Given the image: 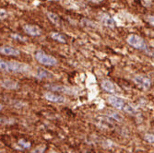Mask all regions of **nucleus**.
<instances>
[{
    "label": "nucleus",
    "mask_w": 154,
    "mask_h": 153,
    "mask_svg": "<svg viewBox=\"0 0 154 153\" xmlns=\"http://www.w3.org/2000/svg\"><path fill=\"white\" fill-rule=\"evenodd\" d=\"M45 98L51 102V103H64L66 102V99L64 96L61 95H57L53 92H46L45 93Z\"/></svg>",
    "instance_id": "7"
},
{
    "label": "nucleus",
    "mask_w": 154,
    "mask_h": 153,
    "mask_svg": "<svg viewBox=\"0 0 154 153\" xmlns=\"http://www.w3.org/2000/svg\"><path fill=\"white\" fill-rule=\"evenodd\" d=\"M11 38H13L14 40L16 41H22V43H25V41H27V38L22 36V35H20V34H17V33H14V34H11L10 35Z\"/></svg>",
    "instance_id": "17"
},
{
    "label": "nucleus",
    "mask_w": 154,
    "mask_h": 153,
    "mask_svg": "<svg viewBox=\"0 0 154 153\" xmlns=\"http://www.w3.org/2000/svg\"><path fill=\"white\" fill-rule=\"evenodd\" d=\"M19 145L21 146L23 148H29L31 147V143L24 140V139H20L19 140Z\"/></svg>",
    "instance_id": "19"
},
{
    "label": "nucleus",
    "mask_w": 154,
    "mask_h": 153,
    "mask_svg": "<svg viewBox=\"0 0 154 153\" xmlns=\"http://www.w3.org/2000/svg\"><path fill=\"white\" fill-rule=\"evenodd\" d=\"M107 102L112 106H114L115 108H116L118 110H123V108H124V106L125 104V102L124 101V99L120 98V97H117L116 95H110V96H108Z\"/></svg>",
    "instance_id": "6"
},
{
    "label": "nucleus",
    "mask_w": 154,
    "mask_h": 153,
    "mask_svg": "<svg viewBox=\"0 0 154 153\" xmlns=\"http://www.w3.org/2000/svg\"><path fill=\"white\" fill-rule=\"evenodd\" d=\"M49 90L54 91H58V92H65V93H70V89H68L64 86H47Z\"/></svg>",
    "instance_id": "16"
},
{
    "label": "nucleus",
    "mask_w": 154,
    "mask_h": 153,
    "mask_svg": "<svg viewBox=\"0 0 154 153\" xmlns=\"http://www.w3.org/2000/svg\"><path fill=\"white\" fill-rule=\"evenodd\" d=\"M0 53L5 55H9V57H19L20 54V50L14 47H11V46H7V45L0 46Z\"/></svg>",
    "instance_id": "9"
},
{
    "label": "nucleus",
    "mask_w": 154,
    "mask_h": 153,
    "mask_svg": "<svg viewBox=\"0 0 154 153\" xmlns=\"http://www.w3.org/2000/svg\"><path fill=\"white\" fill-rule=\"evenodd\" d=\"M149 20L150 25H153V16H149Z\"/></svg>",
    "instance_id": "23"
},
{
    "label": "nucleus",
    "mask_w": 154,
    "mask_h": 153,
    "mask_svg": "<svg viewBox=\"0 0 154 153\" xmlns=\"http://www.w3.org/2000/svg\"><path fill=\"white\" fill-rule=\"evenodd\" d=\"M36 77L40 79H48V78H52L54 77V75L51 72L45 70V69L38 68L37 73H36Z\"/></svg>",
    "instance_id": "12"
},
{
    "label": "nucleus",
    "mask_w": 154,
    "mask_h": 153,
    "mask_svg": "<svg viewBox=\"0 0 154 153\" xmlns=\"http://www.w3.org/2000/svg\"><path fill=\"white\" fill-rule=\"evenodd\" d=\"M2 109H3V105H2L1 103H0V111H1Z\"/></svg>",
    "instance_id": "24"
},
{
    "label": "nucleus",
    "mask_w": 154,
    "mask_h": 153,
    "mask_svg": "<svg viewBox=\"0 0 154 153\" xmlns=\"http://www.w3.org/2000/svg\"><path fill=\"white\" fill-rule=\"evenodd\" d=\"M133 81L135 82V84H137L138 87H140L144 90H148L150 88L151 86V81L149 78H148L145 76H141V75H138L134 77Z\"/></svg>",
    "instance_id": "4"
},
{
    "label": "nucleus",
    "mask_w": 154,
    "mask_h": 153,
    "mask_svg": "<svg viewBox=\"0 0 154 153\" xmlns=\"http://www.w3.org/2000/svg\"><path fill=\"white\" fill-rule=\"evenodd\" d=\"M30 70V66L18 61H5L0 58V71L10 73H26Z\"/></svg>",
    "instance_id": "1"
},
{
    "label": "nucleus",
    "mask_w": 154,
    "mask_h": 153,
    "mask_svg": "<svg viewBox=\"0 0 154 153\" xmlns=\"http://www.w3.org/2000/svg\"><path fill=\"white\" fill-rule=\"evenodd\" d=\"M50 37L54 40V41H59V43H62V44H66V37L60 33V32H52L50 33Z\"/></svg>",
    "instance_id": "13"
},
{
    "label": "nucleus",
    "mask_w": 154,
    "mask_h": 153,
    "mask_svg": "<svg viewBox=\"0 0 154 153\" xmlns=\"http://www.w3.org/2000/svg\"><path fill=\"white\" fill-rule=\"evenodd\" d=\"M93 2H99V1H102V0H92Z\"/></svg>",
    "instance_id": "25"
},
{
    "label": "nucleus",
    "mask_w": 154,
    "mask_h": 153,
    "mask_svg": "<svg viewBox=\"0 0 154 153\" xmlns=\"http://www.w3.org/2000/svg\"><path fill=\"white\" fill-rule=\"evenodd\" d=\"M14 123V120L13 119H10V118H7V117H0V124H11Z\"/></svg>",
    "instance_id": "18"
},
{
    "label": "nucleus",
    "mask_w": 154,
    "mask_h": 153,
    "mask_svg": "<svg viewBox=\"0 0 154 153\" xmlns=\"http://www.w3.org/2000/svg\"><path fill=\"white\" fill-rule=\"evenodd\" d=\"M8 16V14L7 12V10H5L4 8H0V20H3L5 19H7Z\"/></svg>",
    "instance_id": "20"
},
{
    "label": "nucleus",
    "mask_w": 154,
    "mask_h": 153,
    "mask_svg": "<svg viewBox=\"0 0 154 153\" xmlns=\"http://www.w3.org/2000/svg\"><path fill=\"white\" fill-rule=\"evenodd\" d=\"M35 59L42 65L44 66H54L57 65V59L54 58L52 55L47 54L45 52L38 50L34 54Z\"/></svg>",
    "instance_id": "2"
},
{
    "label": "nucleus",
    "mask_w": 154,
    "mask_h": 153,
    "mask_svg": "<svg viewBox=\"0 0 154 153\" xmlns=\"http://www.w3.org/2000/svg\"><path fill=\"white\" fill-rule=\"evenodd\" d=\"M127 41L129 45H131L132 47L138 49V50H142V51H148V45L147 43L145 41V40L138 36L137 34H130L128 36L127 38Z\"/></svg>",
    "instance_id": "3"
},
{
    "label": "nucleus",
    "mask_w": 154,
    "mask_h": 153,
    "mask_svg": "<svg viewBox=\"0 0 154 153\" xmlns=\"http://www.w3.org/2000/svg\"><path fill=\"white\" fill-rule=\"evenodd\" d=\"M100 20H101V22L104 26H106L108 28H112V29H114V28H116V23L115 20L106 13L102 14L101 17H100Z\"/></svg>",
    "instance_id": "10"
},
{
    "label": "nucleus",
    "mask_w": 154,
    "mask_h": 153,
    "mask_svg": "<svg viewBox=\"0 0 154 153\" xmlns=\"http://www.w3.org/2000/svg\"><path fill=\"white\" fill-rule=\"evenodd\" d=\"M47 17H48L49 20L52 23H54V25H57V26L60 25V18L57 14L53 13V12H47Z\"/></svg>",
    "instance_id": "14"
},
{
    "label": "nucleus",
    "mask_w": 154,
    "mask_h": 153,
    "mask_svg": "<svg viewBox=\"0 0 154 153\" xmlns=\"http://www.w3.org/2000/svg\"><path fill=\"white\" fill-rule=\"evenodd\" d=\"M1 86L5 89L8 90H16L19 88V84L18 82L15 80H12V79H4L0 82Z\"/></svg>",
    "instance_id": "11"
},
{
    "label": "nucleus",
    "mask_w": 154,
    "mask_h": 153,
    "mask_svg": "<svg viewBox=\"0 0 154 153\" xmlns=\"http://www.w3.org/2000/svg\"><path fill=\"white\" fill-rule=\"evenodd\" d=\"M23 31L30 36L37 37L42 34V29L37 25H32V24H25L22 27Z\"/></svg>",
    "instance_id": "5"
},
{
    "label": "nucleus",
    "mask_w": 154,
    "mask_h": 153,
    "mask_svg": "<svg viewBox=\"0 0 154 153\" xmlns=\"http://www.w3.org/2000/svg\"><path fill=\"white\" fill-rule=\"evenodd\" d=\"M123 111L127 113V114H128V115H137V109L134 106H132V105H130L128 103L125 104V106L123 108Z\"/></svg>",
    "instance_id": "15"
},
{
    "label": "nucleus",
    "mask_w": 154,
    "mask_h": 153,
    "mask_svg": "<svg viewBox=\"0 0 154 153\" xmlns=\"http://www.w3.org/2000/svg\"><path fill=\"white\" fill-rule=\"evenodd\" d=\"M111 116L113 117L116 121H117V122H121V121H123V117L119 115V114H117V113H113L111 115Z\"/></svg>",
    "instance_id": "21"
},
{
    "label": "nucleus",
    "mask_w": 154,
    "mask_h": 153,
    "mask_svg": "<svg viewBox=\"0 0 154 153\" xmlns=\"http://www.w3.org/2000/svg\"><path fill=\"white\" fill-rule=\"evenodd\" d=\"M145 139L148 141V143L153 144V142H154V139H153V134H147V135H145Z\"/></svg>",
    "instance_id": "22"
},
{
    "label": "nucleus",
    "mask_w": 154,
    "mask_h": 153,
    "mask_svg": "<svg viewBox=\"0 0 154 153\" xmlns=\"http://www.w3.org/2000/svg\"><path fill=\"white\" fill-rule=\"evenodd\" d=\"M101 86L105 91H107L109 93H118L119 92L117 87L111 80H108V79L103 80L101 83Z\"/></svg>",
    "instance_id": "8"
}]
</instances>
